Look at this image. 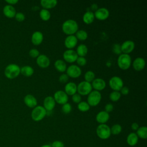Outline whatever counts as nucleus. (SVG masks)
Segmentation results:
<instances>
[{
    "label": "nucleus",
    "instance_id": "nucleus-9",
    "mask_svg": "<svg viewBox=\"0 0 147 147\" xmlns=\"http://www.w3.org/2000/svg\"><path fill=\"white\" fill-rule=\"evenodd\" d=\"M67 75L71 78H76L80 76L82 74L81 68L77 65L72 64L67 68Z\"/></svg>",
    "mask_w": 147,
    "mask_h": 147
},
{
    "label": "nucleus",
    "instance_id": "nucleus-43",
    "mask_svg": "<svg viewBox=\"0 0 147 147\" xmlns=\"http://www.w3.org/2000/svg\"><path fill=\"white\" fill-rule=\"evenodd\" d=\"M72 100L74 102L76 103H79V102H81V100H82L81 95L79 94L76 93L73 95H72Z\"/></svg>",
    "mask_w": 147,
    "mask_h": 147
},
{
    "label": "nucleus",
    "instance_id": "nucleus-31",
    "mask_svg": "<svg viewBox=\"0 0 147 147\" xmlns=\"http://www.w3.org/2000/svg\"><path fill=\"white\" fill-rule=\"evenodd\" d=\"M39 15L40 18L44 21H48L51 18V13L48 9H42L40 11Z\"/></svg>",
    "mask_w": 147,
    "mask_h": 147
},
{
    "label": "nucleus",
    "instance_id": "nucleus-5",
    "mask_svg": "<svg viewBox=\"0 0 147 147\" xmlns=\"http://www.w3.org/2000/svg\"><path fill=\"white\" fill-rule=\"evenodd\" d=\"M96 133L98 137L102 140L108 139L111 134L110 127L106 124H100L98 125Z\"/></svg>",
    "mask_w": 147,
    "mask_h": 147
},
{
    "label": "nucleus",
    "instance_id": "nucleus-21",
    "mask_svg": "<svg viewBox=\"0 0 147 147\" xmlns=\"http://www.w3.org/2000/svg\"><path fill=\"white\" fill-rule=\"evenodd\" d=\"M43 38L44 36L42 32L40 31H36L32 35L31 41L34 45H38L42 42Z\"/></svg>",
    "mask_w": 147,
    "mask_h": 147
},
{
    "label": "nucleus",
    "instance_id": "nucleus-15",
    "mask_svg": "<svg viewBox=\"0 0 147 147\" xmlns=\"http://www.w3.org/2000/svg\"><path fill=\"white\" fill-rule=\"evenodd\" d=\"M36 63L39 67H40L41 68H45L48 67L49 65L50 60L47 56H46L45 55L42 54V55H40L37 57Z\"/></svg>",
    "mask_w": 147,
    "mask_h": 147
},
{
    "label": "nucleus",
    "instance_id": "nucleus-6",
    "mask_svg": "<svg viewBox=\"0 0 147 147\" xmlns=\"http://www.w3.org/2000/svg\"><path fill=\"white\" fill-rule=\"evenodd\" d=\"M102 99V95L99 91L96 90L91 91L88 95L87 103L90 106H96L100 102Z\"/></svg>",
    "mask_w": 147,
    "mask_h": 147
},
{
    "label": "nucleus",
    "instance_id": "nucleus-44",
    "mask_svg": "<svg viewBox=\"0 0 147 147\" xmlns=\"http://www.w3.org/2000/svg\"><path fill=\"white\" fill-rule=\"evenodd\" d=\"M51 146V147H64V144L60 141L56 140L52 143Z\"/></svg>",
    "mask_w": 147,
    "mask_h": 147
},
{
    "label": "nucleus",
    "instance_id": "nucleus-24",
    "mask_svg": "<svg viewBox=\"0 0 147 147\" xmlns=\"http://www.w3.org/2000/svg\"><path fill=\"white\" fill-rule=\"evenodd\" d=\"M138 141V137L136 133L132 132L128 134L126 138V142L130 146H135Z\"/></svg>",
    "mask_w": 147,
    "mask_h": 147
},
{
    "label": "nucleus",
    "instance_id": "nucleus-48",
    "mask_svg": "<svg viewBox=\"0 0 147 147\" xmlns=\"http://www.w3.org/2000/svg\"><path fill=\"white\" fill-rule=\"evenodd\" d=\"M5 2L9 3L10 5H14L17 3L18 2V0H6Z\"/></svg>",
    "mask_w": 147,
    "mask_h": 147
},
{
    "label": "nucleus",
    "instance_id": "nucleus-12",
    "mask_svg": "<svg viewBox=\"0 0 147 147\" xmlns=\"http://www.w3.org/2000/svg\"><path fill=\"white\" fill-rule=\"evenodd\" d=\"M135 44L132 40H126L121 45V50L123 53L129 54L134 49Z\"/></svg>",
    "mask_w": 147,
    "mask_h": 147
},
{
    "label": "nucleus",
    "instance_id": "nucleus-45",
    "mask_svg": "<svg viewBox=\"0 0 147 147\" xmlns=\"http://www.w3.org/2000/svg\"><path fill=\"white\" fill-rule=\"evenodd\" d=\"M113 109H114V106H113V104L109 103H107L105 105V111L109 113L110 112H111L113 110Z\"/></svg>",
    "mask_w": 147,
    "mask_h": 147
},
{
    "label": "nucleus",
    "instance_id": "nucleus-16",
    "mask_svg": "<svg viewBox=\"0 0 147 147\" xmlns=\"http://www.w3.org/2000/svg\"><path fill=\"white\" fill-rule=\"evenodd\" d=\"M78 43V39L75 36L68 35L66 37L64 40V45L68 49L74 48Z\"/></svg>",
    "mask_w": 147,
    "mask_h": 147
},
{
    "label": "nucleus",
    "instance_id": "nucleus-40",
    "mask_svg": "<svg viewBox=\"0 0 147 147\" xmlns=\"http://www.w3.org/2000/svg\"><path fill=\"white\" fill-rule=\"evenodd\" d=\"M76 61L77 62V64L80 66H84L87 63V60L84 57L79 56L76 59Z\"/></svg>",
    "mask_w": 147,
    "mask_h": 147
},
{
    "label": "nucleus",
    "instance_id": "nucleus-11",
    "mask_svg": "<svg viewBox=\"0 0 147 147\" xmlns=\"http://www.w3.org/2000/svg\"><path fill=\"white\" fill-rule=\"evenodd\" d=\"M63 57L65 61L72 63L76 61L78 55L75 51L73 49H67L64 52Z\"/></svg>",
    "mask_w": 147,
    "mask_h": 147
},
{
    "label": "nucleus",
    "instance_id": "nucleus-22",
    "mask_svg": "<svg viewBox=\"0 0 147 147\" xmlns=\"http://www.w3.org/2000/svg\"><path fill=\"white\" fill-rule=\"evenodd\" d=\"M64 90L68 95H73L77 92V85L72 82L67 83L65 86Z\"/></svg>",
    "mask_w": 147,
    "mask_h": 147
},
{
    "label": "nucleus",
    "instance_id": "nucleus-17",
    "mask_svg": "<svg viewBox=\"0 0 147 147\" xmlns=\"http://www.w3.org/2000/svg\"><path fill=\"white\" fill-rule=\"evenodd\" d=\"M92 87L96 91H101L105 89L106 87V84L105 81L102 78H95L94 80L92 82L91 84Z\"/></svg>",
    "mask_w": 147,
    "mask_h": 147
},
{
    "label": "nucleus",
    "instance_id": "nucleus-13",
    "mask_svg": "<svg viewBox=\"0 0 147 147\" xmlns=\"http://www.w3.org/2000/svg\"><path fill=\"white\" fill-rule=\"evenodd\" d=\"M110 14L109 10L106 7H100L97 9L94 13L95 17L99 20H106Z\"/></svg>",
    "mask_w": 147,
    "mask_h": 147
},
{
    "label": "nucleus",
    "instance_id": "nucleus-42",
    "mask_svg": "<svg viewBox=\"0 0 147 147\" xmlns=\"http://www.w3.org/2000/svg\"><path fill=\"white\" fill-rule=\"evenodd\" d=\"M69 76L67 75V74H61L59 78V80L61 83H65L68 80Z\"/></svg>",
    "mask_w": 147,
    "mask_h": 147
},
{
    "label": "nucleus",
    "instance_id": "nucleus-29",
    "mask_svg": "<svg viewBox=\"0 0 147 147\" xmlns=\"http://www.w3.org/2000/svg\"><path fill=\"white\" fill-rule=\"evenodd\" d=\"M76 52L78 56L80 57H84L88 52L87 47L84 44H81L77 47Z\"/></svg>",
    "mask_w": 147,
    "mask_h": 147
},
{
    "label": "nucleus",
    "instance_id": "nucleus-30",
    "mask_svg": "<svg viewBox=\"0 0 147 147\" xmlns=\"http://www.w3.org/2000/svg\"><path fill=\"white\" fill-rule=\"evenodd\" d=\"M136 133L138 138L146 139L147 138V127L146 126L139 127Z\"/></svg>",
    "mask_w": 147,
    "mask_h": 147
},
{
    "label": "nucleus",
    "instance_id": "nucleus-23",
    "mask_svg": "<svg viewBox=\"0 0 147 147\" xmlns=\"http://www.w3.org/2000/svg\"><path fill=\"white\" fill-rule=\"evenodd\" d=\"M3 13L6 17L8 18H13L15 17L16 11L12 5H7L3 7Z\"/></svg>",
    "mask_w": 147,
    "mask_h": 147
},
{
    "label": "nucleus",
    "instance_id": "nucleus-36",
    "mask_svg": "<svg viewBox=\"0 0 147 147\" xmlns=\"http://www.w3.org/2000/svg\"><path fill=\"white\" fill-rule=\"evenodd\" d=\"M121 96V94L120 92L117 91H113L109 95V98L110 100L113 102L118 101L120 99Z\"/></svg>",
    "mask_w": 147,
    "mask_h": 147
},
{
    "label": "nucleus",
    "instance_id": "nucleus-3",
    "mask_svg": "<svg viewBox=\"0 0 147 147\" xmlns=\"http://www.w3.org/2000/svg\"><path fill=\"white\" fill-rule=\"evenodd\" d=\"M117 64L123 70L129 69L131 64V58L129 54L121 53L118 57Z\"/></svg>",
    "mask_w": 147,
    "mask_h": 147
},
{
    "label": "nucleus",
    "instance_id": "nucleus-7",
    "mask_svg": "<svg viewBox=\"0 0 147 147\" xmlns=\"http://www.w3.org/2000/svg\"><path fill=\"white\" fill-rule=\"evenodd\" d=\"M92 88L91 83L84 80L80 82L77 86V92L80 95H87L90 93Z\"/></svg>",
    "mask_w": 147,
    "mask_h": 147
},
{
    "label": "nucleus",
    "instance_id": "nucleus-33",
    "mask_svg": "<svg viewBox=\"0 0 147 147\" xmlns=\"http://www.w3.org/2000/svg\"><path fill=\"white\" fill-rule=\"evenodd\" d=\"M76 37L80 40H85L88 37L87 32L84 30H79L76 32Z\"/></svg>",
    "mask_w": 147,
    "mask_h": 147
},
{
    "label": "nucleus",
    "instance_id": "nucleus-19",
    "mask_svg": "<svg viewBox=\"0 0 147 147\" xmlns=\"http://www.w3.org/2000/svg\"><path fill=\"white\" fill-rule=\"evenodd\" d=\"M110 118V115L105 111H99L96 115V121L100 124H105Z\"/></svg>",
    "mask_w": 147,
    "mask_h": 147
},
{
    "label": "nucleus",
    "instance_id": "nucleus-34",
    "mask_svg": "<svg viewBox=\"0 0 147 147\" xmlns=\"http://www.w3.org/2000/svg\"><path fill=\"white\" fill-rule=\"evenodd\" d=\"M111 134L118 135L122 131V126L119 124H114L110 128Z\"/></svg>",
    "mask_w": 147,
    "mask_h": 147
},
{
    "label": "nucleus",
    "instance_id": "nucleus-27",
    "mask_svg": "<svg viewBox=\"0 0 147 147\" xmlns=\"http://www.w3.org/2000/svg\"><path fill=\"white\" fill-rule=\"evenodd\" d=\"M55 68L60 72H63L67 69V65L64 61L61 59H57L54 63Z\"/></svg>",
    "mask_w": 147,
    "mask_h": 147
},
{
    "label": "nucleus",
    "instance_id": "nucleus-2",
    "mask_svg": "<svg viewBox=\"0 0 147 147\" xmlns=\"http://www.w3.org/2000/svg\"><path fill=\"white\" fill-rule=\"evenodd\" d=\"M20 68H21L16 64H10L5 69V75L8 79H14L20 75Z\"/></svg>",
    "mask_w": 147,
    "mask_h": 147
},
{
    "label": "nucleus",
    "instance_id": "nucleus-32",
    "mask_svg": "<svg viewBox=\"0 0 147 147\" xmlns=\"http://www.w3.org/2000/svg\"><path fill=\"white\" fill-rule=\"evenodd\" d=\"M78 109L82 112H86L88 111L90 109V105L88 104L87 102L81 101L78 105Z\"/></svg>",
    "mask_w": 147,
    "mask_h": 147
},
{
    "label": "nucleus",
    "instance_id": "nucleus-8",
    "mask_svg": "<svg viewBox=\"0 0 147 147\" xmlns=\"http://www.w3.org/2000/svg\"><path fill=\"white\" fill-rule=\"evenodd\" d=\"M109 84L112 90L119 91L123 86V82L120 77L114 76L110 79Z\"/></svg>",
    "mask_w": 147,
    "mask_h": 147
},
{
    "label": "nucleus",
    "instance_id": "nucleus-46",
    "mask_svg": "<svg viewBox=\"0 0 147 147\" xmlns=\"http://www.w3.org/2000/svg\"><path fill=\"white\" fill-rule=\"evenodd\" d=\"M120 91H121V92H120L121 94H122L123 95H127L129 92V89L126 86H123L122 88L120 90Z\"/></svg>",
    "mask_w": 147,
    "mask_h": 147
},
{
    "label": "nucleus",
    "instance_id": "nucleus-37",
    "mask_svg": "<svg viewBox=\"0 0 147 147\" xmlns=\"http://www.w3.org/2000/svg\"><path fill=\"white\" fill-rule=\"evenodd\" d=\"M61 110H62L63 113L65 114H69L72 111V106H71V105L70 103H68V102L63 105V106L61 107Z\"/></svg>",
    "mask_w": 147,
    "mask_h": 147
},
{
    "label": "nucleus",
    "instance_id": "nucleus-14",
    "mask_svg": "<svg viewBox=\"0 0 147 147\" xmlns=\"http://www.w3.org/2000/svg\"><path fill=\"white\" fill-rule=\"evenodd\" d=\"M43 105L47 111H52L56 105V102L53 96H48L44 99Z\"/></svg>",
    "mask_w": 147,
    "mask_h": 147
},
{
    "label": "nucleus",
    "instance_id": "nucleus-39",
    "mask_svg": "<svg viewBox=\"0 0 147 147\" xmlns=\"http://www.w3.org/2000/svg\"><path fill=\"white\" fill-rule=\"evenodd\" d=\"M29 54L30 57L35 58V57H37L40 55V52L38 51V49L36 48H32L29 51Z\"/></svg>",
    "mask_w": 147,
    "mask_h": 147
},
{
    "label": "nucleus",
    "instance_id": "nucleus-25",
    "mask_svg": "<svg viewBox=\"0 0 147 147\" xmlns=\"http://www.w3.org/2000/svg\"><path fill=\"white\" fill-rule=\"evenodd\" d=\"M95 18L94 13L90 10L87 11L83 16V20L84 23L86 24H91Z\"/></svg>",
    "mask_w": 147,
    "mask_h": 147
},
{
    "label": "nucleus",
    "instance_id": "nucleus-20",
    "mask_svg": "<svg viewBox=\"0 0 147 147\" xmlns=\"http://www.w3.org/2000/svg\"><path fill=\"white\" fill-rule=\"evenodd\" d=\"M145 66V61L144 58L138 57L136 58L133 63V67L136 71L142 70Z\"/></svg>",
    "mask_w": 147,
    "mask_h": 147
},
{
    "label": "nucleus",
    "instance_id": "nucleus-28",
    "mask_svg": "<svg viewBox=\"0 0 147 147\" xmlns=\"http://www.w3.org/2000/svg\"><path fill=\"white\" fill-rule=\"evenodd\" d=\"M20 73L24 76L29 77L33 74L34 69L31 66L25 65L20 68Z\"/></svg>",
    "mask_w": 147,
    "mask_h": 147
},
{
    "label": "nucleus",
    "instance_id": "nucleus-35",
    "mask_svg": "<svg viewBox=\"0 0 147 147\" xmlns=\"http://www.w3.org/2000/svg\"><path fill=\"white\" fill-rule=\"evenodd\" d=\"M95 77V74L92 71H87L84 74L85 81L89 83L92 82L94 80Z\"/></svg>",
    "mask_w": 147,
    "mask_h": 147
},
{
    "label": "nucleus",
    "instance_id": "nucleus-10",
    "mask_svg": "<svg viewBox=\"0 0 147 147\" xmlns=\"http://www.w3.org/2000/svg\"><path fill=\"white\" fill-rule=\"evenodd\" d=\"M53 98L56 102L60 105H64L68 100V95L63 90L56 91L53 95Z\"/></svg>",
    "mask_w": 147,
    "mask_h": 147
},
{
    "label": "nucleus",
    "instance_id": "nucleus-41",
    "mask_svg": "<svg viewBox=\"0 0 147 147\" xmlns=\"http://www.w3.org/2000/svg\"><path fill=\"white\" fill-rule=\"evenodd\" d=\"M15 18L16 20L18 21V22H22L23 21L25 18V16L24 15V13H21V12H18V13H16V15H15Z\"/></svg>",
    "mask_w": 147,
    "mask_h": 147
},
{
    "label": "nucleus",
    "instance_id": "nucleus-38",
    "mask_svg": "<svg viewBox=\"0 0 147 147\" xmlns=\"http://www.w3.org/2000/svg\"><path fill=\"white\" fill-rule=\"evenodd\" d=\"M112 51L114 53L117 55H121L122 53L121 50V45L117 43L113 44L112 47Z\"/></svg>",
    "mask_w": 147,
    "mask_h": 147
},
{
    "label": "nucleus",
    "instance_id": "nucleus-1",
    "mask_svg": "<svg viewBox=\"0 0 147 147\" xmlns=\"http://www.w3.org/2000/svg\"><path fill=\"white\" fill-rule=\"evenodd\" d=\"M78 24L75 20L69 19L65 21L62 24L63 32L68 35H73L78 30Z\"/></svg>",
    "mask_w": 147,
    "mask_h": 147
},
{
    "label": "nucleus",
    "instance_id": "nucleus-49",
    "mask_svg": "<svg viewBox=\"0 0 147 147\" xmlns=\"http://www.w3.org/2000/svg\"><path fill=\"white\" fill-rule=\"evenodd\" d=\"M40 147H51V146L50 145H48V144H44V145H42Z\"/></svg>",
    "mask_w": 147,
    "mask_h": 147
},
{
    "label": "nucleus",
    "instance_id": "nucleus-26",
    "mask_svg": "<svg viewBox=\"0 0 147 147\" xmlns=\"http://www.w3.org/2000/svg\"><path fill=\"white\" fill-rule=\"evenodd\" d=\"M41 5L44 9H48L55 7L57 4V0H41L40 1Z\"/></svg>",
    "mask_w": 147,
    "mask_h": 147
},
{
    "label": "nucleus",
    "instance_id": "nucleus-4",
    "mask_svg": "<svg viewBox=\"0 0 147 147\" xmlns=\"http://www.w3.org/2000/svg\"><path fill=\"white\" fill-rule=\"evenodd\" d=\"M47 115V110L43 106H36L31 113V117L34 121L38 122L42 120Z\"/></svg>",
    "mask_w": 147,
    "mask_h": 147
},
{
    "label": "nucleus",
    "instance_id": "nucleus-47",
    "mask_svg": "<svg viewBox=\"0 0 147 147\" xmlns=\"http://www.w3.org/2000/svg\"><path fill=\"white\" fill-rule=\"evenodd\" d=\"M138 127H139V125L137 122H133L131 125V128L133 130L137 131V130L138 129Z\"/></svg>",
    "mask_w": 147,
    "mask_h": 147
},
{
    "label": "nucleus",
    "instance_id": "nucleus-18",
    "mask_svg": "<svg viewBox=\"0 0 147 147\" xmlns=\"http://www.w3.org/2000/svg\"><path fill=\"white\" fill-rule=\"evenodd\" d=\"M25 104L29 107L34 108L37 105V99L33 95L28 94L26 95L24 99Z\"/></svg>",
    "mask_w": 147,
    "mask_h": 147
}]
</instances>
